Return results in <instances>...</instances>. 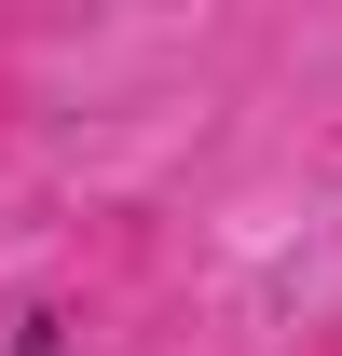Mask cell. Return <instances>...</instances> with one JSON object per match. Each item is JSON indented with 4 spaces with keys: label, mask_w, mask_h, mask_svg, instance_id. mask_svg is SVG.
I'll return each mask as SVG.
<instances>
[{
    "label": "cell",
    "mask_w": 342,
    "mask_h": 356,
    "mask_svg": "<svg viewBox=\"0 0 342 356\" xmlns=\"http://www.w3.org/2000/svg\"><path fill=\"white\" fill-rule=\"evenodd\" d=\"M14 356H69V315H55V302H28V315H14Z\"/></svg>",
    "instance_id": "6da1fadb"
}]
</instances>
